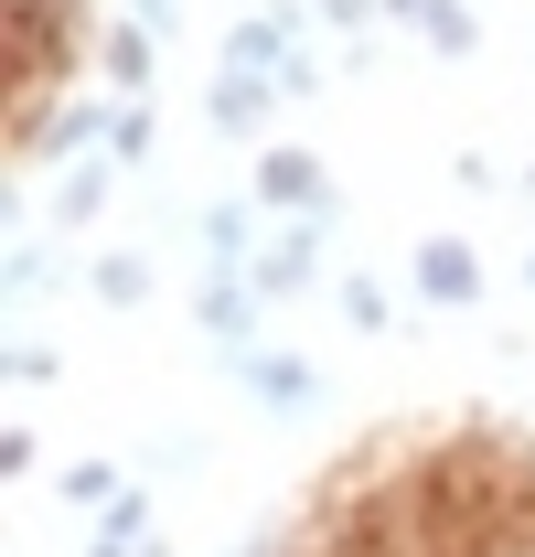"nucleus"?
I'll return each mask as SVG.
<instances>
[{"label": "nucleus", "mask_w": 535, "mask_h": 557, "mask_svg": "<svg viewBox=\"0 0 535 557\" xmlns=\"http://www.w3.org/2000/svg\"><path fill=\"white\" fill-rule=\"evenodd\" d=\"M525 194H535V161H525Z\"/></svg>", "instance_id": "obj_25"}, {"label": "nucleus", "mask_w": 535, "mask_h": 557, "mask_svg": "<svg viewBox=\"0 0 535 557\" xmlns=\"http://www.w3.org/2000/svg\"><path fill=\"white\" fill-rule=\"evenodd\" d=\"M194 247H203V269H247L268 247V205L258 194H214V205L194 214Z\"/></svg>", "instance_id": "obj_8"}, {"label": "nucleus", "mask_w": 535, "mask_h": 557, "mask_svg": "<svg viewBox=\"0 0 535 557\" xmlns=\"http://www.w3.org/2000/svg\"><path fill=\"white\" fill-rule=\"evenodd\" d=\"M333 300H343V322H353V333H397V300H386V278H375V269H343Z\"/></svg>", "instance_id": "obj_13"}, {"label": "nucleus", "mask_w": 535, "mask_h": 557, "mask_svg": "<svg viewBox=\"0 0 535 557\" xmlns=\"http://www.w3.org/2000/svg\"><path fill=\"white\" fill-rule=\"evenodd\" d=\"M11 386H22V397H43V386H65V354L43 344V333H22V344H11Z\"/></svg>", "instance_id": "obj_16"}, {"label": "nucleus", "mask_w": 535, "mask_h": 557, "mask_svg": "<svg viewBox=\"0 0 535 557\" xmlns=\"http://www.w3.org/2000/svg\"><path fill=\"white\" fill-rule=\"evenodd\" d=\"M247 194H258L268 214H343V183L322 150H300V139H268V150H247Z\"/></svg>", "instance_id": "obj_2"}, {"label": "nucleus", "mask_w": 535, "mask_h": 557, "mask_svg": "<svg viewBox=\"0 0 535 557\" xmlns=\"http://www.w3.org/2000/svg\"><path fill=\"white\" fill-rule=\"evenodd\" d=\"M407 33H418L439 65H471V54H482V22H471L461 0H418V11H407Z\"/></svg>", "instance_id": "obj_11"}, {"label": "nucleus", "mask_w": 535, "mask_h": 557, "mask_svg": "<svg viewBox=\"0 0 535 557\" xmlns=\"http://www.w3.org/2000/svg\"><path fill=\"white\" fill-rule=\"evenodd\" d=\"M108 194H119V161H108V150H86V161H54V194H43V205H54V236H97V214H108Z\"/></svg>", "instance_id": "obj_7"}, {"label": "nucleus", "mask_w": 535, "mask_h": 557, "mask_svg": "<svg viewBox=\"0 0 535 557\" xmlns=\"http://www.w3.org/2000/svg\"><path fill=\"white\" fill-rule=\"evenodd\" d=\"M139 557H172V547H161V536H139Z\"/></svg>", "instance_id": "obj_24"}, {"label": "nucleus", "mask_w": 535, "mask_h": 557, "mask_svg": "<svg viewBox=\"0 0 535 557\" xmlns=\"http://www.w3.org/2000/svg\"><path fill=\"white\" fill-rule=\"evenodd\" d=\"M129 22H150V33L172 44V33H183V0H129Z\"/></svg>", "instance_id": "obj_20"}, {"label": "nucleus", "mask_w": 535, "mask_h": 557, "mask_svg": "<svg viewBox=\"0 0 535 557\" xmlns=\"http://www.w3.org/2000/svg\"><path fill=\"white\" fill-rule=\"evenodd\" d=\"M311 0H258L247 22H225V44H214V65H247V75H289L311 44Z\"/></svg>", "instance_id": "obj_4"}, {"label": "nucleus", "mask_w": 535, "mask_h": 557, "mask_svg": "<svg viewBox=\"0 0 535 557\" xmlns=\"http://www.w3.org/2000/svg\"><path fill=\"white\" fill-rule=\"evenodd\" d=\"M278 108H289L278 75L214 65V86H203V139H225V150H268V119H278Z\"/></svg>", "instance_id": "obj_3"}, {"label": "nucleus", "mask_w": 535, "mask_h": 557, "mask_svg": "<svg viewBox=\"0 0 535 557\" xmlns=\"http://www.w3.org/2000/svg\"><path fill=\"white\" fill-rule=\"evenodd\" d=\"M161 33L150 22H97V75H108V97H150L161 86Z\"/></svg>", "instance_id": "obj_9"}, {"label": "nucleus", "mask_w": 535, "mask_h": 557, "mask_svg": "<svg viewBox=\"0 0 535 557\" xmlns=\"http://www.w3.org/2000/svg\"><path fill=\"white\" fill-rule=\"evenodd\" d=\"M75 557H139V547H119V536H86V547H75Z\"/></svg>", "instance_id": "obj_21"}, {"label": "nucleus", "mask_w": 535, "mask_h": 557, "mask_svg": "<svg viewBox=\"0 0 535 557\" xmlns=\"http://www.w3.org/2000/svg\"><path fill=\"white\" fill-rule=\"evenodd\" d=\"M386 0H311V33H343V44H375Z\"/></svg>", "instance_id": "obj_15"}, {"label": "nucleus", "mask_w": 535, "mask_h": 557, "mask_svg": "<svg viewBox=\"0 0 535 557\" xmlns=\"http://www.w3.org/2000/svg\"><path fill=\"white\" fill-rule=\"evenodd\" d=\"M258 322H268V300H258V278H247V269H203V278H194V333H203L214 354L268 344Z\"/></svg>", "instance_id": "obj_6"}, {"label": "nucleus", "mask_w": 535, "mask_h": 557, "mask_svg": "<svg viewBox=\"0 0 535 557\" xmlns=\"http://www.w3.org/2000/svg\"><path fill=\"white\" fill-rule=\"evenodd\" d=\"M0 472H11V483H43V472H54V461H43V429H33V418H22V429L0 440Z\"/></svg>", "instance_id": "obj_19"}, {"label": "nucleus", "mask_w": 535, "mask_h": 557, "mask_svg": "<svg viewBox=\"0 0 535 557\" xmlns=\"http://www.w3.org/2000/svg\"><path fill=\"white\" fill-rule=\"evenodd\" d=\"M54 493H65L75 515H108V504L129 493V472H119V461H97V450H75V461H54Z\"/></svg>", "instance_id": "obj_12"}, {"label": "nucleus", "mask_w": 535, "mask_h": 557, "mask_svg": "<svg viewBox=\"0 0 535 557\" xmlns=\"http://www.w3.org/2000/svg\"><path fill=\"white\" fill-rule=\"evenodd\" d=\"M150 150H161V119H150V97H119V119H108V161H119V172H139Z\"/></svg>", "instance_id": "obj_14"}, {"label": "nucleus", "mask_w": 535, "mask_h": 557, "mask_svg": "<svg viewBox=\"0 0 535 557\" xmlns=\"http://www.w3.org/2000/svg\"><path fill=\"white\" fill-rule=\"evenodd\" d=\"M54 289V247L43 236H11V300H43Z\"/></svg>", "instance_id": "obj_17"}, {"label": "nucleus", "mask_w": 535, "mask_h": 557, "mask_svg": "<svg viewBox=\"0 0 535 557\" xmlns=\"http://www.w3.org/2000/svg\"><path fill=\"white\" fill-rule=\"evenodd\" d=\"M407 11H418V0H386V22H407Z\"/></svg>", "instance_id": "obj_23"}, {"label": "nucleus", "mask_w": 535, "mask_h": 557, "mask_svg": "<svg viewBox=\"0 0 535 557\" xmlns=\"http://www.w3.org/2000/svg\"><path fill=\"white\" fill-rule=\"evenodd\" d=\"M407 289H418L428 311H482L493 269H482V247H471V236H418V247H407Z\"/></svg>", "instance_id": "obj_5"}, {"label": "nucleus", "mask_w": 535, "mask_h": 557, "mask_svg": "<svg viewBox=\"0 0 535 557\" xmlns=\"http://www.w3.org/2000/svg\"><path fill=\"white\" fill-rule=\"evenodd\" d=\"M75 278H86V300H97V311H150V289H161L139 247H97V258H86Z\"/></svg>", "instance_id": "obj_10"}, {"label": "nucleus", "mask_w": 535, "mask_h": 557, "mask_svg": "<svg viewBox=\"0 0 535 557\" xmlns=\"http://www.w3.org/2000/svg\"><path fill=\"white\" fill-rule=\"evenodd\" d=\"M225 386H236L247 408H268V418H311L322 397H333V375H322L311 354H289V344H247V354H225Z\"/></svg>", "instance_id": "obj_1"}, {"label": "nucleus", "mask_w": 535, "mask_h": 557, "mask_svg": "<svg viewBox=\"0 0 535 557\" xmlns=\"http://www.w3.org/2000/svg\"><path fill=\"white\" fill-rule=\"evenodd\" d=\"M86 525H97V536H119V547H139V536H150V493H119V504H108V515H86Z\"/></svg>", "instance_id": "obj_18"}, {"label": "nucleus", "mask_w": 535, "mask_h": 557, "mask_svg": "<svg viewBox=\"0 0 535 557\" xmlns=\"http://www.w3.org/2000/svg\"><path fill=\"white\" fill-rule=\"evenodd\" d=\"M514 278H525V289H535V247H525V258H514Z\"/></svg>", "instance_id": "obj_22"}]
</instances>
